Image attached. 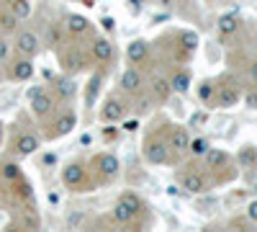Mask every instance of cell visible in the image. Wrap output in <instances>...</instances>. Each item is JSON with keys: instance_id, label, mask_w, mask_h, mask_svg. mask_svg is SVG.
I'll use <instances>...</instances> for the list:
<instances>
[{"instance_id": "41", "label": "cell", "mask_w": 257, "mask_h": 232, "mask_svg": "<svg viewBox=\"0 0 257 232\" xmlns=\"http://www.w3.org/2000/svg\"><path fill=\"white\" fill-rule=\"evenodd\" d=\"M252 191L257 194V178H254V183H252Z\"/></svg>"}, {"instance_id": "34", "label": "cell", "mask_w": 257, "mask_h": 232, "mask_svg": "<svg viewBox=\"0 0 257 232\" xmlns=\"http://www.w3.org/2000/svg\"><path fill=\"white\" fill-rule=\"evenodd\" d=\"M247 219H249V222H254V224H257V199H254V201H249V204H247Z\"/></svg>"}, {"instance_id": "12", "label": "cell", "mask_w": 257, "mask_h": 232, "mask_svg": "<svg viewBox=\"0 0 257 232\" xmlns=\"http://www.w3.org/2000/svg\"><path fill=\"white\" fill-rule=\"evenodd\" d=\"M203 158H206L208 171H224V168H229V163H231V158L224 150H216V147H208Z\"/></svg>"}, {"instance_id": "18", "label": "cell", "mask_w": 257, "mask_h": 232, "mask_svg": "<svg viewBox=\"0 0 257 232\" xmlns=\"http://www.w3.org/2000/svg\"><path fill=\"white\" fill-rule=\"evenodd\" d=\"M93 57L98 59V62H111L113 59V44L105 36H98L95 41H93Z\"/></svg>"}, {"instance_id": "33", "label": "cell", "mask_w": 257, "mask_h": 232, "mask_svg": "<svg viewBox=\"0 0 257 232\" xmlns=\"http://www.w3.org/2000/svg\"><path fill=\"white\" fill-rule=\"evenodd\" d=\"M8 57H11V44L6 36H0V62H6Z\"/></svg>"}, {"instance_id": "39", "label": "cell", "mask_w": 257, "mask_h": 232, "mask_svg": "<svg viewBox=\"0 0 257 232\" xmlns=\"http://www.w3.org/2000/svg\"><path fill=\"white\" fill-rule=\"evenodd\" d=\"M137 126H139V121H126L123 129H126V132H137Z\"/></svg>"}, {"instance_id": "17", "label": "cell", "mask_w": 257, "mask_h": 232, "mask_svg": "<svg viewBox=\"0 0 257 232\" xmlns=\"http://www.w3.org/2000/svg\"><path fill=\"white\" fill-rule=\"evenodd\" d=\"M216 29H219V34H221V36H231V34H237V31H239V16H237V13H224V16H219Z\"/></svg>"}, {"instance_id": "32", "label": "cell", "mask_w": 257, "mask_h": 232, "mask_svg": "<svg viewBox=\"0 0 257 232\" xmlns=\"http://www.w3.org/2000/svg\"><path fill=\"white\" fill-rule=\"evenodd\" d=\"M57 91H59V96L62 98H70V96H75V91H77V86H75V80H59L57 83Z\"/></svg>"}, {"instance_id": "6", "label": "cell", "mask_w": 257, "mask_h": 232, "mask_svg": "<svg viewBox=\"0 0 257 232\" xmlns=\"http://www.w3.org/2000/svg\"><path fill=\"white\" fill-rule=\"evenodd\" d=\"M54 103H57V98H54L49 91H34V93H31V111H34L36 116L52 114V111H54Z\"/></svg>"}, {"instance_id": "16", "label": "cell", "mask_w": 257, "mask_h": 232, "mask_svg": "<svg viewBox=\"0 0 257 232\" xmlns=\"http://www.w3.org/2000/svg\"><path fill=\"white\" fill-rule=\"evenodd\" d=\"M147 54H149V44H147L144 39L132 41V44H128V49H126V57H128V62H132V65H142V62L147 59Z\"/></svg>"}, {"instance_id": "8", "label": "cell", "mask_w": 257, "mask_h": 232, "mask_svg": "<svg viewBox=\"0 0 257 232\" xmlns=\"http://www.w3.org/2000/svg\"><path fill=\"white\" fill-rule=\"evenodd\" d=\"M180 183H183V188L188 194H203V191H208V178H206V173H201V171H188V173H183L180 176Z\"/></svg>"}, {"instance_id": "9", "label": "cell", "mask_w": 257, "mask_h": 232, "mask_svg": "<svg viewBox=\"0 0 257 232\" xmlns=\"http://www.w3.org/2000/svg\"><path fill=\"white\" fill-rule=\"evenodd\" d=\"M126 114V103L121 98H108L103 103V109H100V121L103 124H113V121H121Z\"/></svg>"}, {"instance_id": "5", "label": "cell", "mask_w": 257, "mask_h": 232, "mask_svg": "<svg viewBox=\"0 0 257 232\" xmlns=\"http://www.w3.org/2000/svg\"><path fill=\"white\" fill-rule=\"evenodd\" d=\"M93 165H95V171L100 173V178H105V181H113V178L118 176V171H121V163H118V158H116L113 152L98 155Z\"/></svg>"}, {"instance_id": "22", "label": "cell", "mask_w": 257, "mask_h": 232, "mask_svg": "<svg viewBox=\"0 0 257 232\" xmlns=\"http://www.w3.org/2000/svg\"><path fill=\"white\" fill-rule=\"evenodd\" d=\"M152 93H155L157 101H167L170 93H173V86H170L167 78H155L152 80Z\"/></svg>"}, {"instance_id": "11", "label": "cell", "mask_w": 257, "mask_h": 232, "mask_svg": "<svg viewBox=\"0 0 257 232\" xmlns=\"http://www.w3.org/2000/svg\"><path fill=\"white\" fill-rule=\"evenodd\" d=\"M188 144H190V134L185 126H173L167 134V147L173 152H188Z\"/></svg>"}, {"instance_id": "29", "label": "cell", "mask_w": 257, "mask_h": 232, "mask_svg": "<svg viewBox=\"0 0 257 232\" xmlns=\"http://www.w3.org/2000/svg\"><path fill=\"white\" fill-rule=\"evenodd\" d=\"M44 44L47 47H59L62 44V34H59V26L57 24H49L47 31H44Z\"/></svg>"}, {"instance_id": "23", "label": "cell", "mask_w": 257, "mask_h": 232, "mask_svg": "<svg viewBox=\"0 0 257 232\" xmlns=\"http://www.w3.org/2000/svg\"><path fill=\"white\" fill-rule=\"evenodd\" d=\"M237 163H239V168H254L257 165V147H252V144L242 147L237 155Z\"/></svg>"}, {"instance_id": "27", "label": "cell", "mask_w": 257, "mask_h": 232, "mask_svg": "<svg viewBox=\"0 0 257 232\" xmlns=\"http://www.w3.org/2000/svg\"><path fill=\"white\" fill-rule=\"evenodd\" d=\"M180 47H183V52H196V47H198V34L196 31H183L180 34Z\"/></svg>"}, {"instance_id": "31", "label": "cell", "mask_w": 257, "mask_h": 232, "mask_svg": "<svg viewBox=\"0 0 257 232\" xmlns=\"http://www.w3.org/2000/svg\"><path fill=\"white\" fill-rule=\"evenodd\" d=\"M0 176H3L6 181H18L21 178V168L16 163H6V165H0Z\"/></svg>"}, {"instance_id": "7", "label": "cell", "mask_w": 257, "mask_h": 232, "mask_svg": "<svg viewBox=\"0 0 257 232\" xmlns=\"http://www.w3.org/2000/svg\"><path fill=\"white\" fill-rule=\"evenodd\" d=\"M85 176H88V171H85V165H80V163H70V165L62 168V183L67 188L85 186Z\"/></svg>"}, {"instance_id": "19", "label": "cell", "mask_w": 257, "mask_h": 232, "mask_svg": "<svg viewBox=\"0 0 257 232\" xmlns=\"http://www.w3.org/2000/svg\"><path fill=\"white\" fill-rule=\"evenodd\" d=\"M34 78V62L31 57H21L13 65V80H31Z\"/></svg>"}, {"instance_id": "25", "label": "cell", "mask_w": 257, "mask_h": 232, "mask_svg": "<svg viewBox=\"0 0 257 232\" xmlns=\"http://www.w3.org/2000/svg\"><path fill=\"white\" fill-rule=\"evenodd\" d=\"M0 31H3V34H13V31H18V18L13 16V11L0 13Z\"/></svg>"}, {"instance_id": "40", "label": "cell", "mask_w": 257, "mask_h": 232, "mask_svg": "<svg viewBox=\"0 0 257 232\" xmlns=\"http://www.w3.org/2000/svg\"><path fill=\"white\" fill-rule=\"evenodd\" d=\"M80 144H90V134H82L80 137Z\"/></svg>"}, {"instance_id": "2", "label": "cell", "mask_w": 257, "mask_h": 232, "mask_svg": "<svg viewBox=\"0 0 257 232\" xmlns=\"http://www.w3.org/2000/svg\"><path fill=\"white\" fill-rule=\"evenodd\" d=\"M142 155L147 163L152 165H165L170 160V147H167V139H162L160 134H149L144 139V147H142Z\"/></svg>"}, {"instance_id": "36", "label": "cell", "mask_w": 257, "mask_h": 232, "mask_svg": "<svg viewBox=\"0 0 257 232\" xmlns=\"http://www.w3.org/2000/svg\"><path fill=\"white\" fill-rule=\"evenodd\" d=\"M247 78H249V83H252V86H257V62H252V65H249V70H247Z\"/></svg>"}, {"instance_id": "26", "label": "cell", "mask_w": 257, "mask_h": 232, "mask_svg": "<svg viewBox=\"0 0 257 232\" xmlns=\"http://www.w3.org/2000/svg\"><path fill=\"white\" fill-rule=\"evenodd\" d=\"M208 147H211V144H208V139H206V137H196V139H190L188 152H190L193 158H203Z\"/></svg>"}, {"instance_id": "30", "label": "cell", "mask_w": 257, "mask_h": 232, "mask_svg": "<svg viewBox=\"0 0 257 232\" xmlns=\"http://www.w3.org/2000/svg\"><path fill=\"white\" fill-rule=\"evenodd\" d=\"M100 75H93V80L88 83V96H85V103H88V106H93L95 103V98H98V91H100Z\"/></svg>"}, {"instance_id": "10", "label": "cell", "mask_w": 257, "mask_h": 232, "mask_svg": "<svg viewBox=\"0 0 257 232\" xmlns=\"http://www.w3.org/2000/svg\"><path fill=\"white\" fill-rule=\"evenodd\" d=\"M144 86V75L137 70V67H126L123 75H121V91L128 93V96H137Z\"/></svg>"}, {"instance_id": "28", "label": "cell", "mask_w": 257, "mask_h": 232, "mask_svg": "<svg viewBox=\"0 0 257 232\" xmlns=\"http://www.w3.org/2000/svg\"><path fill=\"white\" fill-rule=\"evenodd\" d=\"M11 11H13V16H16L18 21H24V18L31 16V3H29V0H13Z\"/></svg>"}, {"instance_id": "1", "label": "cell", "mask_w": 257, "mask_h": 232, "mask_svg": "<svg viewBox=\"0 0 257 232\" xmlns=\"http://www.w3.org/2000/svg\"><path fill=\"white\" fill-rule=\"evenodd\" d=\"M142 209H144V204H142V199L137 194H123L118 199V204L113 206V219L118 224H132L142 214Z\"/></svg>"}, {"instance_id": "15", "label": "cell", "mask_w": 257, "mask_h": 232, "mask_svg": "<svg viewBox=\"0 0 257 232\" xmlns=\"http://www.w3.org/2000/svg\"><path fill=\"white\" fill-rule=\"evenodd\" d=\"M39 150V137L36 134H31V132H26V134H18V139H16V152L18 155H34Z\"/></svg>"}, {"instance_id": "24", "label": "cell", "mask_w": 257, "mask_h": 232, "mask_svg": "<svg viewBox=\"0 0 257 232\" xmlns=\"http://www.w3.org/2000/svg\"><path fill=\"white\" fill-rule=\"evenodd\" d=\"M213 96H216V83H213V80H203L201 86H198L201 103H213Z\"/></svg>"}, {"instance_id": "4", "label": "cell", "mask_w": 257, "mask_h": 232, "mask_svg": "<svg viewBox=\"0 0 257 232\" xmlns=\"http://www.w3.org/2000/svg\"><path fill=\"white\" fill-rule=\"evenodd\" d=\"M16 49L24 54V57H36L41 52V39L39 34L24 29V31H16Z\"/></svg>"}, {"instance_id": "20", "label": "cell", "mask_w": 257, "mask_h": 232, "mask_svg": "<svg viewBox=\"0 0 257 232\" xmlns=\"http://www.w3.org/2000/svg\"><path fill=\"white\" fill-rule=\"evenodd\" d=\"M75 124H77V116H75V111H64L59 119H57V129H54V137H59V134H70L72 129H75Z\"/></svg>"}, {"instance_id": "3", "label": "cell", "mask_w": 257, "mask_h": 232, "mask_svg": "<svg viewBox=\"0 0 257 232\" xmlns=\"http://www.w3.org/2000/svg\"><path fill=\"white\" fill-rule=\"evenodd\" d=\"M242 98V91H239V83L234 78H224L221 86H216V96H213V103L221 109H229V106H237V101Z\"/></svg>"}, {"instance_id": "13", "label": "cell", "mask_w": 257, "mask_h": 232, "mask_svg": "<svg viewBox=\"0 0 257 232\" xmlns=\"http://www.w3.org/2000/svg\"><path fill=\"white\" fill-rule=\"evenodd\" d=\"M85 65H88V57H85L82 52H77V49H70V52L62 54V67H64V70L77 72V70H82Z\"/></svg>"}, {"instance_id": "37", "label": "cell", "mask_w": 257, "mask_h": 232, "mask_svg": "<svg viewBox=\"0 0 257 232\" xmlns=\"http://www.w3.org/2000/svg\"><path fill=\"white\" fill-rule=\"evenodd\" d=\"M206 121V114H193L190 116V126H198V124H203Z\"/></svg>"}, {"instance_id": "38", "label": "cell", "mask_w": 257, "mask_h": 232, "mask_svg": "<svg viewBox=\"0 0 257 232\" xmlns=\"http://www.w3.org/2000/svg\"><path fill=\"white\" fill-rule=\"evenodd\" d=\"M113 24H116V21H113L111 16H108V18H103V29H105V31H111V29H113Z\"/></svg>"}, {"instance_id": "35", "label": "cell", "mask_w": 257, "mask_h": 232, "mask_svg": "<svg viewBox=\"0 0 257 232\" xmlns=\"http://www.w3.org/2000/svg\"><path fill=\"white\" fill-rule=\"evenodd\" d=\"M244 103L249 109H257V91H249L247 96H244Z\"/></svg>"}, {"instance_id": "14", "label": "cell", "mask_w": 257, "mask_h": 232, "mask_svg": "<svg viewBox=\"0 0 257 232\" xmlns=\"http://www.w3.org/2000/svg\"><path fill=\"white\" fill-rule=\"evenodd\" d=\"M64 26H67V31L72 36H82V34L90 31V21L85 18V16H80V13H70L67 21H64Z\"/></svg>"}, {"instance_id": "21", "label": "cell", "mask_w": 257, "mask_h": 232, "mask_svg": "<svg viewBox=\"0 0 257 232\" xmlns=\"http://www.w3.org/2000/svg\"><path fill=\"white\" fill-rule=\"evenodd\" d=\"M170 86H173V93H188L190 88V72L188 70H178L173 78H170Z\"/></svg>"}]
</instances>
